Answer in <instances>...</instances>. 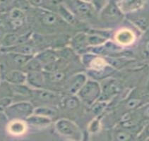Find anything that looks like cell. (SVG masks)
Wrapping results in <instances>:
<instances>
[{"instance_id":"1","label":"cell","mask_w":149,"mask_h":141,"mask_svg":"<svg viewBox=\"0 0 149 141\" xmlns=\"http://www.w3.org/2000/svg\"><path fill=\"white\" fill-rule=\"evenodd\" d=\"M34 107L31 102L23 101L8 105L4 109V114L9 119L26 120L33 113Z\"/></svg>"},{"instance_id":"2","label":"cell","mask_w":149,"mask_h":141,"mask_svg":"<svg viewBox=\"0 0 149 141\" xmlns=\"http://www.w3.org/2000/svg\"><path fill=\"white\" fill-rule=\"evenodd\" d=\"M101 88L95 81H86L84 86L77 92L78 95L85 103L88 105L92 104L100 97Z\"/></svg>"},{"instance_id":"3","label":"cell","mask_w":149,"mask_h":141,"mask_svg":"<svg viewBox=\"0 0 149 141\" xmlns=\"http://www.w3.org/2000/svg\"><path fill=\"white\" fill-rule=\"evenodd\" d=\"M55 128L59 133L64 136L74 139H80L81 136L79 127L68 119H62L58 120L55 124Z\"/></svg>"},{"instance_id":"4","label":"cell","mask_w":149,"mask_h":141,"mask_svg":"<svg viewBox=\"0 0 149 141\" xmlns=\"http://www.w3.org/2000/svg\"><path fill=\"white\" fill-rule=\"evenodd\" d=\"M26 74V82L34 89L44 88L46 83L45 78L42 71L29 72Z\"/></svg>"},{"instance_id":"5","label":"cell","mask_w":149,"mask_h":141,"mask_svg":"<svg viewBox=\"0 0 149 141\" xmlns=\"http://www.w3.org/2000/svg\"><path fill=\"white\" fill-rule=\"evenodd\" d=\"M27 123L21 119H12L7 126V131L14 136L22 135L27 131Z\"/></svg>"},{"instance_id":"6","label":"cell","mask_w":149,"mask_h":141,"mask_svg":"<svg viewBox=\"0 0 149 141\" xmlns=\"http://www.w3.org/2000/svg\"><path fill=\"white\" fill-rule=\"evenodd\" d=\"M32 96L37 100L42 102H45V103L52 102L57 98V94L54 92L43 88L33 90Z\"/></svg>"},{"instance_id":"7","label":"cell","mask_w":149,"mask_h":141,"mask_svg":"<svg viewBox=\"0 0 149 141\" xmlns=\"http://www.w3.org/2000/svg\"><path fill=\"white\" fill-rule=\"evenodd\" d=\"M87 81L86 76L83 74H79L73 76L68 85V91L72 94H77Z\"/></svg>"},{"instance_id":"8","label":"cell","mask_w":149,"mask_h":141,"mask_svg":"<svg viewBox=\"0 0 149 141\" xmlns=\"http://www.w3.org/2000/svg\"><path fill=\"white\" fill-rule=\"evenodd\" d=\"M5 80L11 85L24 84L26 82V74L23 71L12 70L6 74Z\"/></svg>"},{"instance_id":"9","label":"cell","mask_w":149,"mask_h":141,"mask_svg":"<svg viewBox=\"0 0 149 141\" xmlns=\"http://www.w3.org/2000/svg\"><path fill=\"white\" fill-rule=\"evenodd\" d=\"M38 17L40 22L45 26H56L59 21L58 17L54 13L47 10H40Z\"/></svg>"},{"instance_id":"10","label":"cell","mask_w":149,"mask_h":141,"mask_svg":"<svg viewBox=\"0 0 149 141\" xmlns=\"http://www.w3.org/2000/svg\"><path fill=\"white\" fill-rule=\"evenodd\" d=\"M26 123L36 127H44L52 123V118L32 114L26 119Z\"/></svg>"},{"instance_id":"11","label":"cell","mask_w":149,"mask_h":141,"mask_svg":"<svg viewBox=\"0 0 149 141\" xmlns=\"http://www.w3.org/2000/svg\"><path fill=\"white\" fill-rule=\"evenodd\" d=\"M5 50H7L9 52L19 53V54H25V55H33L36 52V48L31 44H27V42L24 44H16V45L11 46L9 47H4Z\"/></svg>"},{"instance_id":"12","label":"cell","mask_w":149,"mask_h":141,"mask_svg":"<svg viewBox=\"0 0 149 141\" xmlns=\"http://www.w3.org/2000/svg\"><path fill=\"white\" fill-rule=\"evenodd\" d=\"M144 0H121L120 8L123 12H132L143 6Z\"/></svg>"},{"instance_id":"13","label":"cell","mask_w":149,"mask_h":141,"mask_svg":"<svg viewBox=\"0 0 149 141\" xmlns=\"http://www.w3.org/2000/svg\"><path fill=\"white\" fill-rule=\"evenodd\" d=\"M9 18L11 20V24L13 28H20L24 23L25 15L24 13L21 9L15 8L10 12Z\"/></svg>"},{"instance_id":"14","label":"cell","mask_w":149,"mask_h":141,"mask_svg":"<svg viewBox=\"0 0 149 141\" xmlns=\"http://www.w3.org/2000/svg\"><path fill=\"white\" fill-rule=\"evenodd\" d=\"M134 35L130 30H121L116 35V40L122 45H129L134 41Z\"/></svg>"},{"instance_id":"15","label":"cell","mask_w":149,"mask_h":141,"mask_svg":"<svg viewBox=\"0 0 149 141\" xmlns=\"http://www.w3.org/2000/svg\"><path fill=\"white\" fill-rule=\"evenodd\" d=\"M36 58L42 64V66H44L57 60V54L54 51L47 49L39 53Z\"/></svg>"},{"instance_id":"16","label":"cell","mask_w":149,"mask_h":141,"mask_svg":"<svg viewBox=\"0 0 149 141\" xmlns=\"http://www.w3.org/2000/svg\"><path fill=\"white\" fill-rule=\"evenodd\" d=\"M32 57V55H25V54L14 52H9L8 54V58L11 64L21 68H22L27 63V61Z\"/></svg>"},{"instance_id":"17","label":"cell","mask_w":149,"mask_h":141,"mask_svg":"<svg viewBox=\"0 0 149 141\" xmlns=\"http://www.w3.org/2000/svg\"><path fill=\"white\" fill-rule=\"evenodd\" d=\"M74 6L79 14L81 15L84 17L89 18L92 16V8L91 5L88 4V2L81 1V0H75L74 1Z\"/></svg>"},{"instance_id":"18","label":"cell","mask_w":149,"mask_h":141,"mask_svg":"<svg viewBox=\"0 0 149 141\" xmlns=\"http://www.w3.org/2000/svg\"><path fill=\"white\" fill-rule=\"evenodd\" d=\"M22 68L23 71H24L25 73L42 71L43 70V66L42 64L36 57H32L31 59H30Z\"/></svg>"},{"instance_id":"19","label":"cell","mask_w":149,"mask_h":141,"mask_svg":"<svg viewBox=\"0 0 149 141\" xmlns=\"http://www.w3.org/2000/svg\"><path fill=\"white\" fill-rule=\"evenodd\" d=\"M45 76V81H49L50 83H59L62 81L64 78V74L62 71H45L43 73Z\"/></svg>"},{"instance_id":"20","label":"cell","mask_w":149,"mask_h":141,"mask_svg":"<svg viewBox=\"0 0 149 141\" xmlns=\"http://www.w3.org/2000/svg\"><path fill=\"white\" fill-rule=\"evenodd\" d=\"M11 88L15 94L23 96H32V90L29 87L24 85V84L21 85H11Z\"/></svg>"},{"instance_id":"21","label":"cell","mask_w":149,"mask_h":141,"mask_svg":"<svg viewBox=\"0 0 149 141\" xmlns=\"http://www.w3.org/2000/svg\"><path fill=\"white\" fill-rule=\"evenodd\" d=\"M86 40L88 44H90V45L96 46L100 45V44L105 43L106 38L97 34H91L86 36Z\"/></svg>"},{"instance_id":"22","label":"cell","mask_w":149,"mask_h":141,"mask_svg":"<svg viewBox=\"0 0 149 141\" xmlns=\"http://www.w3.org/2000/svg\"><path fill=\"white\" fill-rule=\"evenodd\" d=\"M33 114L43 116V117L52 118L55 115L56 112L52 108H50V107H37V108H34Z\"/></svg>"},{"instance_id":"23","label":"cell","mask_w":149,"mask_h":141,"mask_svg":"<svg viewBox=\"0 0 149 141\" xmlns=\"http://www.w3.org/2000/svg\"><path fill=\"white\" fill-rule=\"evenodd\" d=\"M107 65V62L105 59L100 57H95L92 59L90 62V66L95 71H101L105 69Z\"/></svg>"},{"instance_id":"24","label":"cell","mask_w":149,"mask_h":141,"mask_svg":"<svg viewBox=\"0 0 149 141\" xmlns=\"http://www.w3.org/2000/svg\"><path fill=\"white\" fill-rule=\"evenodd\" d=\"M18 37L15 34H8L4 36V39L2 40V45L4 47H9L11 46H14L16 44L17 41Z\"/></svg>"},{"instance_id":"25","label":"cell","mask_w":149,"mask_h":141,"mask_svg":"<svg viewBox=\"0 0 149 141\" xmlns=\"http://www.w3.org/2000/svg\"><path fill=\"white\" fill-rule=\"evenodd\" d=\"M79 99L77 97H70L66 100L65 105L68 109H75L79 105Z\"/></svg>"},{"instance_id":"26","label":"cell","mask_w":149,"mask_h":141,"mask_svg":"<svg viewBox=\"0 0 149 141\" xmlns=\"http://www.w3.org/2000/svg\"><path fill=\"white\" fill-rule=\"evenodd\" d=\"M59 11H60L61 14L63 16V17L67 20V21H69V23L74 22V20H75V19H74V16H73V15L71 14L68 10L66 9L65 8L63 7V6H61L60 9H59Z\"/></svg>"},{"instance_id":"27","label":"cell","mask_w":149,"mask_h":141,"mask_svg":"<svg viewBox=\"0 0 149 141\" xmlns=\"http://www.w3.org/2000/svg\"><path fill=\"white\" fill-rule=\"evenodd\" d=\"M116 138L118 140H128L131 139V135L130 134L127 133V132L124 131H119L115 135Z\"/></svg>"},{"instance_id":"28","label":"cell","mask_w":149,"mask_h":141,"mask_svg":"<svg viewBox=\"0 0 149 141\" xmlns=\"http://www.w3.org/2000/svg\"><path fill=\"white\" fill-rule=\"evenodd\" d=\"M106 105L105 102H100V103H97L95 105V107H93V108L92 109L93 112L94 114H99L102 111V109L105 108Z\"/></svg>"},{"instance_id":"29","label":"cell","mask_w":149,"mask_h":141,"mask_svg":"<svg viewBox=\"0 0 149 141\" xmlns=\"http://www.w3.org/2000/svg\"><path fill=\"white\" fill-rule=\"evenodd\" d=\"M27 1L35 6H40L43 3V0H27Z\"/></svg>"},{"instance_id":"30","label":"cell","mask_w":149,"mask_h":141,"mask_svg":"<svg viewBox=\"0 0 149 141\" xmlns=\"http://www.w3.org/2000/svg\"><path fill=\"white\" fill-rule=\"evenodd\" d=\"M136 103H138V102H137V100H135V99H134V100H131L130 102H129L128 105L130 106L131 107H134V106H136Z\"/></svg>"},{"instance_id":"31","label":"cell","mask_w":149,"mask_h":141,"mask_svg":"<svg viewBox=\"0 0 149 141\" xmlns=\"http://www.w3.org/2000/svg\"><path fill=\"white\" fill-rule=\"evenodd\" d=\"M9 0H0V4H4L9 1Z\"/></svg>"},{"instance_id":"32","label":"cell","mask_w":149,"mask_h":141,"mask_svg":"<svg viewBox=\"0 0 149 141\" xmlns=\"http://www.w3.org/2000/svg\"><path fill=\"white\" fill-rule=\"evenodd\" d=\"M81 1H86V2H88V1H91V0H81Z\"/></svg>"}]
</instances>
